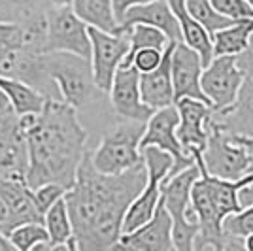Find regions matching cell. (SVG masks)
<instances>
[{
	"instance_id": "cell-1",
	"label": "cell",
	"mask_w": 253,
	"mask_h": 251,
	"mask_svg": "<svg viewBox=\"0 0 253 251\" xmlns=\"http://www.w3.org/2000/svg\"><path fill=\"white\" fill-rule=\"evenodd\" d=\"M146 181L144 161L121 174H102L93 167L89 151H85L74 185L64 193L78 250H114L121 238L126 208Z\"/></svg>"
},
{
	"instance_id": "cell-33",
	"label": "cell",
	"mask_w": 253,
	"mask_h": 251,
	"mask_svg": "<svg viewBox=\"0 0 253 251\" xmlns=\"http://www.w3.org/2000/svg\"><path fill=\"white\" fill-rule=\"evenodd\" d=\"M211 6L223 17L238 21V19H253V6L248 0H210Z\"/></svg>"
},
{
	"instance_id": "cell-8",
	"label": "cell",
	"mask_w": 253,
	"mask_h": 251,
	"mask_svg": "<svg viewBox=\"0 0 253 251\" xmlns=\"http://www.w3.org/2000/svg\"><path fill=\"white\" fill-rule=\"evenodd\" d=\"M45 51H68L89 59L91 40L89 27L76 15L70 6H51L45 11Z\"/></svg>"
},
{
	"instance_id": "cell-24",
	"label": "cell",
	"mask_w": 253,
	"mask_h": 251,
	"mask_svg": "<svg viewBox=\"0 0 253 251\" xmlns=\"http://www.w3.org/2000/svg\"><path fill=\"white\" fill-rule=\"evenodd\" d=\"M70 8L87 27L104 32L123 31L116 17L112 0H72Z\"/></svg>"
},
{
	"instance_id": "cell-22",
	"label": "cell",
	"mask_w": 253,
	"mask_h": 251,
	"mask_svg": "<svg viewBox=\"0 0 253 251\" xmlns=\"http://www.w3.org/2000/svg\"><path fill=\"white\" fill-rule=\"evenodd\" d=\"M42 223L47 230V236H49V246H51L49 251H78L74 232H72V221H70V213L66 208L64 197L57 200L51 208L43 213Z\"/></svg>"
},
{
	"instance_id": "cell-20",
	"label": "cell",
	"mask_w": 253,
	"mask_h": 251,
	"mask_svg": "<svg viewBox=\"0 0 253 251\" xmlns=\"http://www.w3.org/2000/svg\"><path fill=\"white\" fill-rule=\"evenodd\" d=\"M217 125L229 136H253V80L244 76L238 94L229 108L213 112Z\"/></svg>"
},
{
	"instance_id": "cell-39",
	"label": "cell",
	"mask_w": 253,
	"mask_h": 251,
	"mask_svg": "<svg viewBox=\"0 0 253 251\" xmlns=\"http://www.w3.org/2000/svg\"><path fill=\"white\" fill-rule=\"evenodd\" d=\"M236 144H240V146L248 151V153H252L253 155V136H231Z\"/></svg>"
},
{
	"instance_id": "cell-19",
	"label": "cell",
	"mask_w": 253,
	"mask_h": 251,
	"mask_svg": "<svg viewBox=\"0 0 253 251\" xmlns=\"http://www.w3.org/2000/svg\"><path fill=\"white\" fill-rule=\"evenodd\" d=\"M174 43L169 42L163 51V61L157 68L151 72L140 74V96L142 102L149 106L151 110H159L165 106L174 104V89H172V70H170V59Z\"/></svg>"
},
{
	"instance_id": "cell-12",
	"label": "cell",
	"mask_w": 253,
	"mask_h": 251,
	"mask_svg": "<svg viewBox=\"0 0 253 251\" xmlns=\"http://www.w3.org/2000/svg\"><path fill=\"white\" fill-rule=\"evenodd\" d=\"M174 104L179 117L178 126H176L179 144L189 157L197 159L202 153L210 134L213 110L206 102L195 100V98H179Z\"/></svg>"
},
{
	"instance_id": "cell-16",
	"label": "cell",
	"mask_w": 253,
	"mask_h": 251,
	"mask_svg": "<svg viewBox=\"0 0 253 251\" xmlns=\"http://www.w3.org/2000/svg\"><path fill=\"white\" fill-rule=\"evenodd\" d=\"M202 68L204 66H202L201 55L193 47H189L185 42L174 43L172 59H170L174 102L179 98H195V100H202L208 104V100L201 89Z\"/></svg>"
},
{
	"instance_id": "cell-3",
	"label": "cell",
	"mask_w": 253,
	"mask_h": 251,
	"mask_svg": "<svg viewBox=\"0 0 253 251\" xmlns=\"http://www.w3.org/2000/svg\"><path fill=\"white\" fill-rule=\"evenodd\" d=\"M252 181L253 172L238 179H223L201 168V176L191 185V206L199 219V232L193 242V250H225L221 221L242 208L238 191Z\"/></svg>"
},
{
	"instance_id": "cell-6",
	"label": "cell",
	"mask_w": 253,
	"mask_h": 251,
	"mask_svg": "<svg viewBox=\"0 0 253 251\" xmlns=\"http://www.w3.org/2000/svg\"><path fill=\"white\" fill-rule=\"evenodd\" d=\"M144 121L121 119L102 136L98 146L89 151L93 167L102 174H121L136 167L142 161L140 140L144 134Z\"/></svg>"
},
{
	"instance_id": "cell-14",
	"label": "cell",
	"mask_w": 253,
	"mask_h": 251,
	"mask_svg": "<svg viewBox=\"0 0 253 251\" xmlns=\"http://www.w3.org/2000/svg\"><path fill=\"white\" fill-rule=\"evenodd\" d=\"M110 102L119 119L126 121H148L155 110L142 102L140 96V72L132 64H119L110 87Z\"/></svg>"
},
{
	"instance_id": "cell-2",
	"label": "cell",
	"mask_w": 253,
	"mask_h": 251,
	"mask_svg": "<svg viewBox=\"0 0 253 251\" xmlns=\"http://www.w3.org/2000/svg\"><path fill=\"white\" fill-rule=\"evenodd\" d=\"M29 165L25 181L31 189L53 181L70 189L87 151V130L78 110L59 98H47L34 126L27 132Z\"/></svg>"
},
{
	"instance_id": "cell-13",
	"label": "cell",
	"mask_w": 253,
	"mask_h": 251,
	"mask_svg": "<svg viewBox=\"0 0 253 251\" xmlns=\"http://www.w3.org/2000/svg\"><path fill=\"white\" fill-rule=\"evenodd\" d=\"M29 165L27 138L19 125V114L11 106L0 108V178H23Z\"/></svg>"
},
{
	"instance_id": "cell-10",
	"label": "cell",
	"mask_w": 253,
	"mask_h": 251,
	"mask_svg": "<svg viewBox=\"0 0 253 251\" xmlns=\"http://www.w3.org/2000/svg\"><path fill=\"white\" fill-rule=\"evenodd\" d=\"M242 82L244 74L234 55L213 57L201 74V89L213 112H221L234 102Z\"/></svg>"
},
{
	"instance_id": "cell-28",
	"label": "cell",
	"mask_w": 253,
	"mask_h": 251,
	"mask_svg": "<svg viewBox=\"0 0 253 251\" xmlns=\"http://www.w3.org/2000/svg\"><path fill=\"white\" fill-rule=\"evenodd\" d=\"M17 251H49V236L40 221L21 223L8 232Z\"/></svg>"
},
{
	"instance_id": "cell-23",
	"label": "cell",
	"mask_w": 253,
	"mask_h": 251,
	"mask_svg": "<svg viewBox=\"0 0 253 251\" xmlns=\"http://www.w3.org/2000/svg\"><path fill=\"white\" fill-rule=\"evenodd\" d=\"M253 36V19H238L229 27H223L211 34V51L213 57L219 55H238L242 53Z\"/></svg>"
},
{
	"instance_id": "cell-26",
	"label": "cell",
	"mask_w": 253,
	"mask_h": 251,
	"mask_svg": "<svg viewBox=\"0 0 253 251\" xmlns=\"http://www.w3.org/2000/svg\"><path fill=\"white\" fill-rule=\"evenodd\" d=\"M47 8L49 0H0V19L27 27L43 21Z\"/></svg>"
},
{
	"instance_id": "cell-4",
	"label": "cell",
	"mask_w": 253,
	"mask_h": 251,
	"mask_svg": "<svg viewBox=\"0 0 253 251\" xmlns=\"http://www.w3.org/2000/svg\"><path fill=\"white\" fill-rule=\"evenodd\" d=\"M201 176L199 165H189L179 172L167 176L161 183V200L172 217L174 250L191 251L199 232V219L191 206V185Z\"/></svg>"
},
{
	"instance_id": "cell-30",
	"label": "cell",
	"mask_w": 253,
	"mask_h": 251,
	"mask_svg": "<svg viewBox=\"0 0 253 251\" xmlns=\"http://www.w3.org/2000/svg\"><path fill=\"white\" fill-rule=\"evenodd\" d=\"M185 8L193 15V19H197L208 31L210 36L215 31H219L223 27H229L232 23V19H227L221 13L215 11L210 0H185Z\"/></svg>"
},
{
	"instance_id": "cell-15",
	"label": "cell",
	"mask_w": 253,
	"mask_h": 251,
	"mask_svg": "<svg viewBox=\"0 0 253 251\" xmlns=\"http://www.w3.org/2000/svg\"><path fill=\"white\" fill-rule=\"evenodd\" d=\"M114 250L132 251H172V217L163 200H159L155 213L138 229L121 234Z\"/></svg>"
},
{
	"instance_id": "cell-32",
	"label": "cell",
	"mask_w": 253,
	"mask_h": 251,
	"mask_svg": "<svg viewBox=\"0 0 253 251\" xmlns=\"http://www.w3.org/2000/svg\"><path fill=\"white\" fill-rule=\"evenodd\" d=\"M66 191H68V189L63 187L61 183H53V181H47V183H42V185L34 187L32 189V197H34V202H36L38 211L43 215L57 200L63 199Z\"/></svg>"
},
{
	"instance_id": "cell-44",
	"label": "cell",
	"mask_w": 253,
	"mask_h": 251,
	"mask_svg": "<svg viewBox=\"0 0 253 251\" xmlns=\"http://www.w3.org/2000/svg\"><path fill=\"white\" fill-rule=\"evenodd\" d=\"M248 2H250V4H252V6H253V0H248Z\"/></svg>"
},
{
	"instance_id": "cell-38",
	"label": "cell",
	"mask_w": 253,
	"mask_h": 251,
	"mask_svg": "<svg viewBox=\"0 0 253 251\" xmlns=\"http://www.w3.org/2000/svg\"><path fill=\"white\" fill-rule=\"evenodd\" d=\"M0 232H8V208L4 204V200L0 199Z\"/></svg>"
},
{
	"instance_id": "cell-36",
	"label": "cell",
	"mask_w": 253,
	"mask_h": 251,
	"mask_svg": "<svg viewBox=\"0 0 253 251\" xmlns=\"http://www.w3.org/2000/svg\"><path fill=\"white\" fill-rule=\"evenodd\" d=\"M142 2H148V0H112L117 21L123 17V13H125V11L128 10L130 6H134V4H142Z\"/></svg>"
},
{
	"instance_id": "cell-31",
	"label": "cell",
	"mask_w": 253,
	"mask_h": 251,
	"mask_svg": "<svg viewBox=\"0 0 253 251\" xmlns=\"http://www.w3.org/2000/svg\"><path fill=\"white\" fill-rule=\"evenodd\" d=\"M163 51L165 49H157V47H140L132 55L125 57L121 64H132L140 74L151 72L163 61Z\"/></svg>"
},
{
	"instance_id": "cell-29",
	"label": "cell",
	"mask_w": 253,
	"mask_h": 251,
	"mask_svg": "<svg viewBox=\"0 0 253 251\" xmlns=\"http://www.w3.org/2000/svg\"><path fill=\"white\" fill-rule=\"evenodd\" d=\"M128 31V42H130V47H128V55L140 49V47H157V49H165L167 43H169V38L163 31H159L155 27H149V25H142V23H136V25H130L126 27Z\"/></svg>"
},
{
	"instance_id": "cell-35",
	"label": "cell",
	"mask_w": 253,
	"mask_h": 251,
	"mask_svg": "<svg viewBox=\"0 0 253 251\" xmlns=\"http://www.w3.org/2000/svg\"><path fill=\"white\" fill-rule=\"evenodd\" d=\"M236 64H238V68L242 70V74L246 78H252L253 80V36L250 45L242 53L236 55Z\"/></svg>"
},
{
	"instance_id": "cell-41",
	"label": "cell",
	"mask_w": 253,
	"mask_h": 251,
	"mask_svg": "<svg viewBox=\"0 0 253 251\" xmlns=\"http://www.w3.org/2000/svg\"><path fill=\"white\" fill-rule=\"evenodd\" d=\"M244 248H246V250H250V251H253V232H252V234H248V236L244 238Z\"/></svg>"
},
{
	"instance_id": "cell-42",
	"label": "cell",
	"mask_w": 253,
	"mask_h": 251,
	"mask_svg": "<svg viewBox=\"0 0 253 251\" xmlns=\"http://www.w3.org/2000/svg\"><path fill=\"white\" fill-rule=\"evenodd\" d=\"M72 0H49L51 6H70Z\"/></svg>"
},
{
	"instance_id": "cell-40",
	"label": "cell",
	"mask_w": 253,
	"mask_h": 251,
	"mask_svg": "<svg viewBox=\"0 0 253 251\" xmlns=\"http://www.w3.org/2000/svg\"><path fill=\"white\" fill-rule=\"evenodd\" d=\"M0 251H15L13 242H11L10 236L4 234V232H0Z\"/></svg>"
},
{
	"instance_id": "cell-9",
	"label": "cell",
	"mask_w": 253,
	"mask_h": 251,
	"mask_svg": "<svg viewBox=\"0 0 253 251\" xmlns=\"http://www.w3.org/2000/svg\"><path fill=\"white\" fill-rule=\"evenodd\" d=\"M89 40H91V68L96 89L100 93H108L112 87L114 74L123 63L128 53V31L123 29L119 32H104L89 27Z\"/></svg>"
},
{
	"instance_id": "cell-37",
	"label": "cell",
	"mask_w": 253,
	"mask_h": 251,
	"mask_svg": "<svg viewBox=\"0 0 253 251\" xmlns=\"http://www.w3.org/2000/svg\"><path fill=\"white\" fill-rule=\"evenodd\" d=\"M250 172H253V155H252V165H250ZM238 200H240V204L242 206H248V204H252L253 202V181L250 185H246L238 191Z\"/></svg>"
},
{
	"instance_id": "cell-17",
	"label": "cell",
	"mask_w": 253,
	"mask_h": 251,
	"mask_svg": "<svg viewBox=\"0 0 253 251\" xmlns=\"http://www.w3.org/2000/svg\"><path fill=\"white\" fill-rule=\"evenodd\" d=\"M136 23L149 25V27H155L159 31H163L167 34L169 42H181L178 19L172 13L167 0H148L142 4H134L119 19L121 29H126V27L136 25Z\"/></svg>"
},
{
	"instance_id": "cell-25",
	"label": "cell",
	"mask_w": 253,
	"mask_h": 251,
	"mask_svg": "<svg viewBox=\"0 0 253 251\" xmlns=\"http://www.w3.org/2000/svg\"><path fill=\"white\" fill-rule=\"evenodd\" d=\"M0 91L6 94L10 106L15 110V114H29V112H42L43 104L47 100V96L36 91L34 87L27 85L21 80L8 78V76H0Z\"/></svg>"
},
{
	"instance_id": "cell-11",
	"label": "cell",
	"mask_w": 253,
	"mask_h": 251,
	"mask_svg": "<svg viewBox=\"0 0 253 251\" xmlns=\"http://www.w3.org/2000/svg\"><path fill=\"white\" fill-rule=\"evenodd\" d=\"M178 110L176 104L159 108L148 117L146 126H144V134L140 140V147L146 146H157L165 151H169L174 157V165L170 168L169 176L179 172L181 168L195 165V159L189 157L183 147L179 144L178 134H176V126H178Z\"/></svg>"
},
{
	"instance_id": "cell-27",
	"label": "cell",
	"mask_w": 253,
	"mask_h": 251,
	"mask_svg": "<svg viewBox=\"0 0 253 251\" xmlns=\"http://www.w3.org/2000/svg\"><path fill=\"white\" fill-rule=\"evenodd\" d=\"M221 232L225 238V250H246L244 238L253 232V202L229 213L221 221Z\"/></svg>"
},
{
	"instance_id": "cell-5",
	"label": "cell",
	"mask_w": 253,
	"mask_h": 251,
	"mask_svg": "<svg viewBox=\"0 0 253 251\" xmlns=\"http://www.w3.org/2000/svg\"><path fill=\"white\" fill-rule=\"evenodd\" d=\"M42 66L57 87L59 98L72 108L85 106L98 91L93 80L91 61L68 51L42 53Z\"/></svg>"
},
{
	"instance_id": "cell-18",
	"label": "cell",
	"mask_w": 253,
	"mask_h": 251,
	"mask_svg": "<svg viewBox=\"0 0 253 251\" xmlns=\"http://www.w3.org/2000/svg\"><path fill=\"white\" fill-rule=\"evenodd\" d=\"M0 199L8 208V232L21 223L43 221V215L36 208L32 189L23 178H0Z\"/></svg>"
},
{
	"instance_id": "cell-21",
	"label": "cell",
	"mask_w": 253,
	"mask_h": 251,
	"mask_svg": "<svg viewBox=\"0 0 253 251\" xmlns=\"http://www.w3.org/2000/svg\"><path fill=\"white\" fill-rule=\"evenodd\" d=\"M172 13L176 15L179 25V32H181V42H185L189 47L201 55L202 66L210 63L213 59V51H211V36L208 31L202 27L197 19H193L187 8H185V0H167Z\"/></svg>"
},
{
	"instance_id": "cell-34",
	"label": "cell",
	"mask_w": 253,
	"mask_h": 251,
	"mask_svg": "<svg viewBox=\"0 0 253 251\" xmlns=\"http://www.w3.org/2000/svg\"><path fill=\"white\" fill-rule=\"evenodd\" d=\"M25 27L13 21H2L0 19V51L15 49L25 45Z\"/></svg>"
},
{
	"instance_id": "cell-7",
	"label": "cell",
	"mask_w": 253,
	"mask_h": 251,
	"mask_svg": "<svg viewBox=\"0 0 253 251\" xmlns=\"http://www.w3.org/2000/svg\"><path fill=\"white\" fill-rule=\"evenodd\" d=\"M195 161L211 176L223 179H238L250 172L252 153H248L240 144H236L217 125L215 115H213V123H211L206 146Z\"/></svg>"
},
{
	"instance_id": "cell-43",
	"label": "cell",
	"mask_w": 253,
	"mask_h": 251,
	"mask_svg": "<svg viewBox=\"0 0 253 251\" xmlns=\"http://www.w3.org/2000/svg\"><path fill=\"white\" fill-rule=\"evenodd\" d=\"M2 106H10V102H8V98H6V94L0 91V108Z\"/></svg>"
}]
</instances>
